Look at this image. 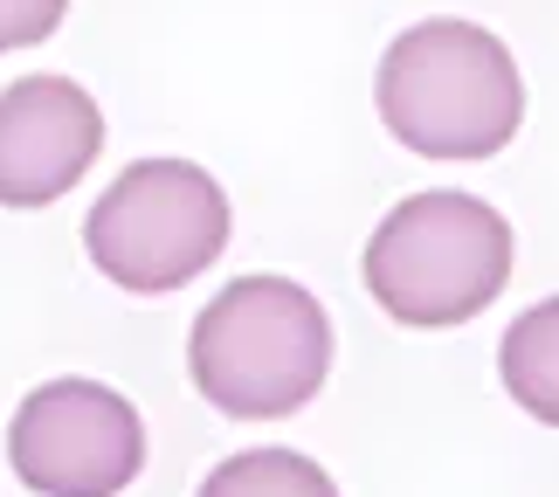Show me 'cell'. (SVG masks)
I'll list each match as a JSON object with an SVG mask.
<instances>
[{"label": "cell", "mask_w": 559, "mask_h": 497, "mask_svg": "<svg viewBox=\"0 0 559 497\" xmlns=\"http://www.w3.org/2000/svg\"><path fill=\"white\" fill-rule=\"evenodd\" d=\"M8 463L35 497H118L145 470V422L104 380H49L14 407Z\"/></svg>", "instance_id": "5"}, {"label": "cell", "mask_w": 559, "mask_h": 497, "mask_svg": "<svg viewBox=\"0 0 559 497\" xmlns=\"http://www.w3.org/2000/svg\"><path fill=\"white\" fill-rule=\"evenodd\" d=\"M380 125L421 159H490L525 125V76L477 21H415L386 42L373 76Z\"/></svg>", "instance_id": "1"}, {"label": "cell", "mask_w": 559, "mask_h": 497, "mask_svg": "<svg viewBox=\"0 0 559 497\" xmlns=\"http://www.w3.org/2000/svg\"><path fill=\"white\" fill-rule=\"evenodd\" d=\"M193 387L235 422L297 415L332 374V318L290 276H235L193 318Z\"/></svg>", "instance_id": "2"}, {"label": "cell", "mask_w": 559, "mask_h": 497, "mask_svg": "<svg viewBox=\"0 0 559 497\" xmlns=\"http://www.w3.org/2000/svg\"><path fill=\"white\" fill-rule=\"evenodd\" d=\"M201 497H338V484L325 477V463L297 449H242L207 470Z\"/></svg>", "instance_id": "8"}, {"label": "cell", "mask_w": 559, "mask_h": 497, "mask_svg": "<svg viewBox=\"0 0 559 497\" xmlns=\"http://www.w3.org/2000/svg\"><path fill=\"white\" fill-rule=\"evenodd\" d=\"M62 8H70V0H0V56L49 42L62 28Z\"/></svg>", "instance_id": "9"}, {"label": "cell", "mask_w": 559, "mask_h": 497, "mask_svg": "<svg viewBox=\"0 0 559 497\" xmlns=\"http://www.w3.org/2000/svg\"><path fill=\"white\" fill-rule=\"evenodd\" d=\"M104 153V111L70 76H21L0 91V208L62 201Z\"/></svg>", "instance_id": "6"}, {"label": "cell", "mask_w": 559, "mask_h": 497, "mask_svg": "<svg viewBox=\"0 0 559 497\" xmlns=\"http://www.w3.org/2000/svg\"><path fill=\"white\" fill-rule=\"evenodd\" d=\"M498 380L532 422L559 428V297L511 318V332L498 345Z\"/></svg>", "instance_id": "7"}, {"label": "cell", "mask_w": 559, "mask_h": 497, "mask_svg": "<svg viewBox=\"0 0 559 497\" xmlns=\"http://www.w3.org/2000/svg\"><path fill=\"white\" fill-rule=\"evenodd\" d=\"M83 249L118 291H180L228 249V193L193 159H139L91 208Z\"/></svg>", "instance_id": "4"}, {"label": "cell", "mask_w": 559, "mask_h": 497, "mask_svg": "<svg viewBox=\"0 0 559 497\" xmlns=\"http://www.w3.org/2000/svg\"><path fill=\"white\" fill-rule=\"evenodd\" d=\"M511 284V222L477 193L428 187L386 214L367 242V291L394 326H469Z\"/></svg>", "instance_id": "3"}]
</instances>
